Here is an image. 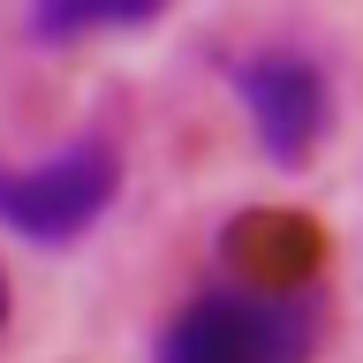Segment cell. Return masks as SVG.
I'll list each match as a JSON object with an SVG mask.
<instances>
[{"instance_id":"6da1fadb","label":"cell","mask_w":363,"mask_h":363,"mask_svg":"<svg viewBox=\"0 0 363 363\" xmlns=\"http://www.w3.org/2000/svg\"><path fill=\"white\" fill-rule=\"evenodd\" d=\"M311 318L288 288H220L167 325L159 363H303Z\"/></svg>"},{"instance_id":"7a4b0ae2","label":"cell","mask_w":363,"mask_h":363,"mask_svg":"<svg viewBox=\"0 0 363 363\" xmlns=\"http://www.w3.org/2000/svg\"><path fill=\"white\" fill-rule=\"evenodd\" d=\"M113 182H121V167L91 136V144H68V152L38 159V167L0 174V220L16 235H30V242H68L113 204Z\"/></svg>"},{"instance_id":"3957f363","label":"cell","mask_w":363,"mask_h":363,"mask_svg":"<svg viewBox=\"0 0 363 363\" xmlns=\"http://www.w3.org/2000/svg\"><path fill=\"white\" fill-rule=\"evenodd\" d=\"M235 91L250 106V129L280 167H303V159L325 144V121H333V99H325V76L303 53H250L235 68Z\"/></svg>"},{"instance_id":"277c9868","label":"cell","mask_w":363,"mask_h":363,"mask_svg":"<svg viewBox=\"0 0 363 363\" xmlns=\"http://www.w3.org/2000/svg\"><path fill=\"white\" fill-rule=\"evenodd\" d=\"M159 8L167 0H38L30 23H38V38H84V30H136Z\"/></svg>"},{"instance_id":"5b68a950","label":"cell","mask_w":363,"mask_h":363,"mask_svg":"<svg viewBox=\"0 0 363 363\" xmlns=\"http://www.w3.org/2000/svg\"><path fill=\"white\" fill-rule=\"evenodd\" d=\"M0 325H8V280H0Z\"/></svg>"}]
</instances>
